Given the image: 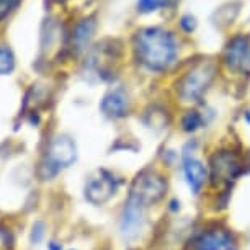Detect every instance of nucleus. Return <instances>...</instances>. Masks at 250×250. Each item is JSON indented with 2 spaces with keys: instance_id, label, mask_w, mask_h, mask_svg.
<instances>
[{
  "instance_id": "obj_18",
  "label": "nucleus",
  "mask_w": 250,
  "mask_h": 250,
  "mask_svg": "<svg viewBox=\"0 0 250 250\" xmlns=\"http://www.w3.org/2000/svg\"><path fill=\"white\" fill-rule=\"evenodd\" d=\"M180 26H182L187 33H190V31L195 30L196 21H195V18H193L191 15H183V17H182V20H180Z\"/></svg>"
},
{
  "instance_id": "obj_19",
  "label": "nucleus",
  "mask_w": 250,
  "mask_h": 250,
  "mask_svg": "<svg viewBox=\"0 0 250 250\" xmlns=\"http://www.w3.org/2000/svg\"><path fill=\"white\" fill-rule=\"evenodd\" d=\"M58 242H51V250H62V247H61V244L59 245H56Z\"/></svg>"
},
{
  "instance_id": "obj_10",
  "label": "nucleus",
  "mask_w": 250,
  "mask_h": 250,
  "mask_svg": "<svg viewBox=\"0 0 250 250\" xmlns=\"http://www.w3.org/2000/svg\"><path fill=\"white\" fill-rule=\"evenodd\" d=\"M131 108V102L128 93L121 88H115V90H110L103 97V100L100 103V110L105 116L111 118V120H120V118H125L129 113Z\"/></svg>"
},
{
  "instance_id": "obj_4",
  "label": "nucleus",
  "mask_w": 250,
  "mask_h": 250,
  "mask_svg": "<svg viewBox=\"0 0 250 250\" xmlns=\"http://www.w3.org/2000/svg\"><path fill=\"white\" fill-rule=\"evenodd\" d=\"M165 191H167V182L159 173L146 170L134 178L129 196H133L141 205L147 208L162 200L165 196Z\"/></svg>"
},
{
  "instance_id": "obj_1",
  "label": "nucleus",
  "mask_w": 250,
  "mask_h": 250,
  "mask_svg": "<svg viewBox=\"0 0 250 250\" xmlns=\"http://www.w3.org/2000/svg\"><path fill=\"white\" fill-rule=\"evenodd\" d=\"M134 53L143 65L150 70H164L173 64L178 46L172 33L162 28H144L134 36Z\"/></svg>"
},
{
  "instance_id": "obj_15",
  "label": "nucleus",
  "mask_w": 250,
  "mask_h": 250,
  "mask_svg": "<svg viewBox=\"0 0 250 250\" xmlns=\"http://www.w3.org/2000/svg\"><path fill=\"white\" fill-rule=\"evenodd\" d=\"M167 0H138V10L141 13H152L162 8Z\"/></svg>"
},
{
  "instance_id": "obj_14",
  "label": "nucleus",
  "mask_w": 250,
  "mask_h": 250,
  "mask_svg": "<svg viewBox=\"0 0 250 250\" xmlns=\"http://www.w3.org/2000/svg\"><path fill=\"white\" fill-rule=\"evenodd\" d=\"M13 69H15V58L12 51L0 46V75L10 74Z\"/></svg>"
},
{
  "instance_id": "obj_17",
  "label": "nucleus",
  "mask_w": 250,
  "mask_h": 250,
  "mask_svg": "<svg viewBox=\"0 0 250 250\" xmlns=\"http://www.w3.org/2000/svg\"><path fill=\"white\" fill-rule=\"evenodd\" d=\"M18 2L20 0H0V20H3L18 5Z\"/></svg>"
},
{
  "instance_id": "obj_7",
  "label": "nucleus",
  "mask_w": 250,
  "mask_h": 250,
  "mask_svg": "<svg viewBox=\"0 0 250 250\" xmlns=\"http://www.w3.org/2000/svg\"><path fill=\"white\" fill-rule=\"evenodd\" d=\"M224 61L234 72H249L250 70V36L239 35L229 41L224 51Z\"/></svg>"
},
{
  "instance_id": "obj_16",
  "label": "nucleus",
  "mask_w": 250,
  "mask_h": 250,
  "mask_svg": "<svg viewBox=\"0 0 250 250\" xmlns=\"http://www.w3.org/2000/svg\"><path fill=\"white\" fill-rule=\"evenodd\" d=\"M44 229H46V226H44V223H41V221H36V223L33 224L31 235H30L31 244H40L41 240H43V237H44Z\"/></svg>"
},
{
  "instance_id": "obj_2",
  "label": "nucleus",
  "mask_w": 250,
  "mask_h": 250,
  "mask_svg": "<svg viewBox=\"0 0 250 250\" xmlns=\"http://www.w3.org/2000/svg\"><path fill=\"white\" fill-rule=\"evenodd\" d=\"M77 159V147L75 143L67 136H56L46 149V155L41 162V177L53 178L62 168L70 167Z\"/></svg>"
},
{
  "instance_id": "obj_20",
  "label": "nucleus",
  "mask_w": 250,
  "mask_h": 250,
  "mask_svg": "<svg viewBox=\"0 0 250 250\" xmlns=\"http://www.w3.org/2000/svg\"><path fill=\"white\" fill-rule=\"evenodd\" d=\"M56 2H65V0H56Z\"/></svg>"
},
{
  "instance_id": "obj_12",
  "label": "nucleus",
  "mask_w": 250,
  "mask_h": 250,
  "mask_svg": "<svg viewBox=\"0 0 250 250\" xmlns=\"http://www.w3.org/2000/svg\"><path fill=\"white\" fill-rule=\"evenodd\" d=\"M93 31H95V21L93 18H85L75 26V30L72 33V49H75V53H80L87 48V44L90 43Z\"/></svg>"
},
{
  "instance_id": "obj_13",
  "label": "nucleus",
  "mask_w": 250,
  "mask_h": 250,
  "mask_svg": "<svg viewBox=\"0 0 250 250\" xmlns=\"http://www.w3.org/2000/svg\"><path fill=\"white\" fill-rule=\"evenodd\" d=\"M203 125V118L198 111H187L182 118V129L187 133H193V131L200 129Z\"/></svg>"
},
{
  "instance_id": "obj_6",
  "label": "nucleus",
  "mask_w": 250,
  "mask_h": 250,
  "mask_svg": "<svg viewBox=\"0 0 250 250\" xmlns=\"http://www.w3.org/2000/svg\"><path fill=\"white\" fill-rule=\"evenodd\" d=\"M146 206L133 196H128L120 216V232L125 239H136L141 234L146 221Z\"/></svg>"
},
{
  "instance_id": "obj_3",
  "label": "nucleus",
  "mask_w": 250,
  "mask_h": 250,
  "mask_svg": "<svg viewBox=\"0 0 250 250\" xmlns=\"http://www.w3.org/2000/svg\"><path fill=\"white\" fill-rule=\"evenodd\" d=\"M216 74V65L209 61H201L183 75L178 82V97L183 102H198Z\"/></svg>"
},
{
  "instance_id": "obj_11",
  "label": "nucleus",
  "mask_w": 250,
  "mask_h": 250,
  "mask_svg": "<svg viewBox=\"0 0 250 250\" xmlns=\"http://www.w3.org/2000/svg\"><path fill=\"white\" fill-rule=\"evenodd\" d=\"M211 170H213L216 178L219 177V178H224V180H229V178H234L239 173L240 164L234 154L219 152L211 160Z\"/></svg>"
},
{
  "instance_id": "obj_9",
  "label": "nucleus",
  "mask_w": 250,
  "mask_h": 250,
  "mask_svg": "<svg viewBox=\"0 0 250 250\" xmlns=\"http://www.w3.org/2000/svg\"><path fill=\"white\" fill-rule=\"evenodd\" d=\"M182 168H183V175H185L187 185L188 188L198 195L201 191V188L205 187L206 178H208V170L203 165L200 159H196L193 154H185L182 160Z\"/></svg>"
},
{
  "instance_id": "obj_5",
  "label": "nucleus",
  "mask_w": 250,
  "mask_h": 250,
  "mask_svg": "<svg viewBox=\"0 0 250 250\" xmlns=\"http://www.w3.org/2000/svg\"><path fill=\"white\" fill-rule=\"evenodd\" d=\"M120 188V180L108 170H97L85 183V198L92 205H103Z\"/></svg>"
},
{
  "instance_id": "obj_8",
  "label": "nucleus",
  "mask_w": 250,
  "mask_h": 250,
  "mask_svg": "<svg viewBox=\"0 0 250 250\" xmlns=\"http://www.w3.org/2000/svg\"><path fill=\"white\" fill-rule=\"evenodd\" d=\"M195 250H237V242L226 229H209L196 240Z\"/></svg>"
}]
</instances>
